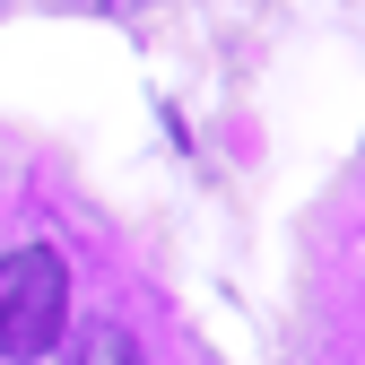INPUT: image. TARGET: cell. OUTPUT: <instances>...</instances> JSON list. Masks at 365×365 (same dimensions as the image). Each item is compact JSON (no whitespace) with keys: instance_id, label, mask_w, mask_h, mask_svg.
<instances>
[{"instance_id":"cell-1","label":"cell","mask_w":365,"mask_h":365,"mask_svg":"<svg viewBox=\"0 0 365 365\" xmlns=\"http://www.w3.org/2000/svg\"><path fill=\"white\" fill-rule=\"evenodd\" d=\"M61 331H70V269H61V252H43V244L9 252L0 261V356L35 365V356L61 348Z\"/></svg>"},{"instance_id":"cell-2","label":"cell","mask_w":365,"mask_h":365,"mask_svg":"<svg viewBox=\"0 0 365 365\" xmlns=\"http://www.w3.org/2000/svg\"><path fill=\"white\" fill-rule=\"evenodd\" d=\"M61 365H148V356H140V339H130L122 322H87V331L61 348Z\"/></svg>"}]
</instances>
